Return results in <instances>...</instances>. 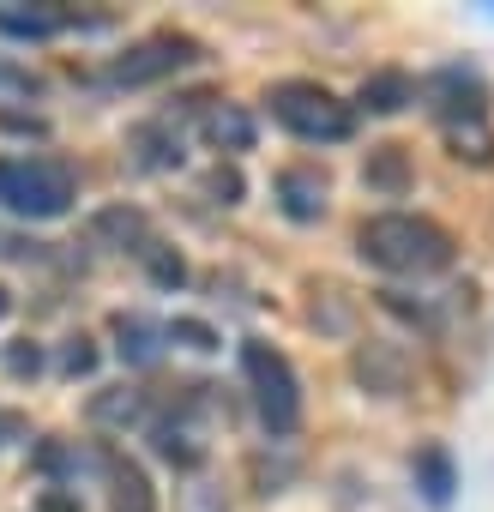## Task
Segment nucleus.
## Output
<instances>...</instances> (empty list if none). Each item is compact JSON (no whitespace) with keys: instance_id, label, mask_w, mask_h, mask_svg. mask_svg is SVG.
<instances>
[{"instance_id":"nucleus-1","label":"nucleus","mask_w":494,"mask_h":512,"mask_svg":"<svg viewBox=\"0 0 494 512\" xmlns=\"http://www.w3.org/2000/svg\"><path fill=\"white\" fill-rule=\"evenodd\" d=\"M356 253L374 266V272H392V278H434L452 266V235L434 223V217H410V211H380L356 229Z\"/></svg>"},{"instance_id":"nucleus-2","label":"nucleus","mask_w":494,"mask_h":512,"mask_svg":"<svg viewBox=\"0 0 494 512\" xmlns=\"http://www.w3.org/2000/svg\"><path fill=\"white\" fill-rule=\"evenodd\" d=\"M0 205L31 223H55L73 211V169L55 157H0Z\"/></svg>"},{"instance_id":"nucleus-3","label":"nucleus","mask_w":494,"mask_h":512,"mask_svg":"<svg viewBox=\"0 0 494 512\" xmlns=\"http://www.w3.org/2000/svg\"><path fill=\"white\" fill-rule=\"evenodd\" d=\"M241 374L254 386V410L266 422L272 440H290L302 428V386H296V368L266 344V338H247L241 344Z\"/></svg>"},{"instance_id":"nucleus-4","label":"nucleus","mask_w":494,"mask_h":512,"mask_svg":"<svg viewBox=\"0 0 494 512\" xmlns=\"http://www.w3.org/2000/svg\"><path fill=\"white\" fill-rule=\"evenodd\" d=\"M266 103H272V121L290 127V133L308 139V145H338V139L356 133L350 103H338V97H332L326 85H314V79H284V85L266 91Z\"/></svg>"},{"instance_id":"nucleus-5","label":"nucleus","mask_w":494,"mask_h":512,"mask_svg":"<svg viewBox=\"0 0 494 512\" xmlns=\"http://www.w3.org/2000/svg\"><path fill=\"white\" fill-rule=\"evenodd\" d=\"M199 61H205V49H199L187 31H157V37L133 43V49L115 61V85H157V79H169V73H181V67H199Z\"/></svg>"},{"instance_id":"nucleus-6","label":"nucleus","mask_w":494,"mask_h":512,"mask_svg":"<svg viewBox=\"0 0 494 512\" xmlns=\"http://www.w3.org/2000/svg\"><path fill=\"white\" fill-rule=\"evenodd\" d=\"M97 470L109 482V506L115 512H157V488H151L139 458H127L121 446H97Z\"/></svg>"},{"instance_id":"nucleus-7","label":"nucleus","mask_w":494,"mask_h":512,"mask_svg":"<svg viewBox=\"0 0 494 512\" xmlns=\"http://www.w3.org/2000/svg\"><path fill=\"white\" fill-rule=\"evenodd\" d=\"M272 193H278V211H284L290 223H320V217H326V199H332V187H326V175H320L314 163L278 169Z\"/></svg>"},{"instance_id":"nucleus-8","label":"nucleus","mask_w":494,"mask_h":512,"mask_svg":"<svg viewBox=\"0 0 494 512\" xmlns=\"http://www.w3.org/2000/svg\"><path fill=\"white\" fill-rule=\"evenodd\" d=\"M422 91L434 97V109L446 115V127H458V121H482V103H488V91H482V79H476L470 67H440V73H434Z\"/></svg>"},{"instance_id":"nucleus-9","label":"nucleus","mask_w":494,"mask_h":512,"mask_svg":"<svg viewBox=\"0 0 494 512\" xmlns=\"http://www.w3.org/2000/svg\"><path fill=\"white\" fill-rule=\"evenodd\" d=\"M356 380H362L368 392H380V398H398V392H410V356H404L398 344L368 338V344L356 350Z\"/></svg>"},{"instance_id":"nucleus-10","label":"nucleus","mask_w":494,"mask_h":512,"mask_svg":"<svg viewBox=\"0 0 494 512\" xmlns=\"http://www.w3.org/2000/svg\"><path fill=\"white\" fill-rule=\"evenodd\" d=\"M410 181H416V169H410V151H404V145H374V151H368V163H362V187H368V193L404 199Z\"/></svg>"},{"instance_id":"nucleus-11","label":"nucleus","mask_w":494,"mask_h":512,"mask_svg":"<svg viewBox=\"0 0 494 512\" xmlns=\"http://www.w3.org/2000/svg\"><path fill=\"white\" fill-rule=\"evenodd\" d=\"M91 241H97V247H127V253H139V247L151 241V217H145L139 205H103V211L91 217Z\"/></svg>"},{"instance_id":"nucleus-12","label":"nucleus","mask_w":494,"mask_h":512,"mask_svg":"<svg viewBox=\"0 0 494 512\" xmlns=\"http://www.w3.org/2000/svg\"><path fill=\"white\" fill-rule=\"evenodd\" d=\"M127 151L139 169H175L181 163V127L175 121H145L127 133Z\"/></svg>"},{"instance_id":"nucleus-13","label":"nucleus","mask_w":494,"mask_h":512,"mask_svg":"<svg viewBox=\"0 0 494 512\" xmlns=\"http://www.w3.org/2000/svg\"><path fill=\"white\" fill-rule=\"evenodd\" d=\"M163 344H169V326H151L145 314H121L115 320V350H121L127 368H151L163 356Z\"/></svg>"},{"instance_id":"nucleus-14","label":"nucleus","mask_w":494,"mask_h":512,"mask_svg":"<svg viewBox=\"0 0 494 512\" xmlns=\"http://www.w3.org/2000/svg\"><path fill=\"white\" fill-rule=\"evenodd\" d=\"M362 109L368 115H398V109H410L416 103V79L410 73H398V67H380V73H368L362 79Z\"/></svg>"},{"instance_id":"nucleus-15","label":"nucleus","mask_w":494,"mask_h":512,"mask_svg":"<svg viewBox=\"0 0 494 512\" xmlns=\"http://www.w3.org/2000/svg\"><path fill=\"white\" fill-rule=\"evenodd\" d=\"M205 139H211L217 151H229V157L254 151V115H247L241 103H211V115H205Z\"/></svg>"},{"instance_id":"nucleus-16","label":"nucleus","mask_w":494,"mask_h":512,"mask_svg":"<svg viewBox=\"0 0 494 512\" xmlns=\"http://www.w3.org/2000/svg\"><path fill=\"white\" fill-rule=\"evenodd\" d=\"M151 434H157V458H169L175 470H199V464H205L199 422H187V416H169V422H157Z\"/></svg>"},{"instance_id":"nucleus-17","label":"nucleus","mask_w":494,"mask_h":512,"mask_svg":"<svg viewBox=\"0 0 494 512\" xmlns=\"http://www.w3.org/2000/svg\"><path fill=\"white\" fill-rule=\"evenodd\" d=\"M416 488H422L434 506H446V500H452L458 470H452V452H446V446H422V452H416Z\"/></svg>"},{"instance_id":"nucleus-18","label":"nucleus","mask_w":494,"mask_h":512,"mask_svg":"<svg viewBox=\"0 0 494 512\" xmlns=\"http://www.w3.org/2000/svg\"><path fill=\"white\" fill-rule=\"evenodd\" d=\"M139 416H145V392H133V386H109V392L91 398V422L97 428H133Z\"/></svg>"},{"instance_id":"nucleus-19","label":"nucleus","mask_w":494,"mask_h":512,"mask_svg":"<svg viewBox=\"0 0 494 512\" xmlns=\"http://www.w3.org/2000/svg\"><path fill=\"white\" fill-rule=\"evenodd\" d=\"M139 266L151 272V284H157V290H181V284H187V260H181L169 241H157V235L139 247Z\"/></svg>"},{"instance_id":"nucleus-20","label":"nucleus","mask_w":494,"mask_h":512,"mask_svg":"<svg viewBox=\"0 0 494 512\" xmlns=\"http://www.w3.org/2000/svg\"><path fill=\"white\" fill-rule=\"evenodd\" d=\"M446 145H452L458 163H494V133H488L482 121H458V127H446Z\"/></svg>"},{"instance_id":"nucleus-21","label":"nucleus","mask_w":494,"mask_h":512,"mask_svg":"<svg viewBox=\"0 0 494 512\" xmlns=\"http://www.w3.org/2000/svg\"><path fill=\"white\" fill-rule=\"evenodd\" d=\"M350 320H356V308L344 302L338 284H326V290L314 296V326H320V332H350Z\"/></svg>"},{"instance_id":"nucleus-22","label":"nucleus","mask_w":494,"mask_h":512,"mask_svg":"<svg viewBox=\"0 0 494 512\" xmlns=\"http://www.w3.org/2000/svg\"><path fill=\"white\" fill-rule=\"evenodd\" d=\"M67 19L61 13H13V7H0V31H13V37H55Z\"/></svg>"},{"instance_id":"nucleus-23","label":"nucleus","mask_w":494,"mask_h":512,"mask_svg":"<svg viewBox=\"0 0 494 512\" xmlns=\"http://www.w3.org/2000/svg\"><path fill=\"white\" fill-rule=\"evenodd\" d=\"M169 344H181V350H199V356H211L223 338L205 326V320H169Z\"/></svg>"},{"instance_id":"nucleus-24","label":"nucleus","mask_w":494,"mask_h":512,"mask_svg":"<svg viewBox=\"0 0 494 512\" xmlns=\"http://www.w3.org/2000/svg\"><path fill=\"white\" fill-rule=\"evenodd\" d=\"M205 193H211L217 205H241V175L217 163V169H211V181H205Z\"/></svg>"},{"instance_id":"nucleus-25","label":"nucleus","mask_w":494,"mask_h":512,"mask_svg":"<svg viewBox=\"0 0 494 512\" xmlns=\"http://www.w3.org/2000/svg\"><path fill=\"white\" fill-rule=\"evenodd\" d=\"M7 368H13V374H19V380H25V374H37V368H43V350H37V344H31V338H19V344H13V350H7Z\"/></svg>"},{"instance_id":"nucleus-26","label":"nucleus","mask_w":494,"mask_h":512,"mask_svg":"<svg viewBox=\"0 0 494 512\" xmlns=\"http://www.w3.org/2000/svg\"><path fill=\"white\" fill-rule=\"evenodd\" d=\"M61 368H67V374H91V368H97V350H91V338H73V344L61 350Z\"/></svg>"},{"instance_id":"nucleus-27","label":"nucleus","mask_w":494,"mask_h":512,"mask_svg":"<svg viewBox=\"0 0 494 512\" xmlns=\"http://www.w3.org/2000/svg\"><path fill=\"white\" fill-rule=\"evenodd\" d=\"M37 512H85V506H79V494H73V488H61V482H49V488L37 494Z\"/></svg>"},{"instance_id":"nucleus-28","label":"nucleus","mask_w":494,"mask_h":512,"mask_svg":"<svg viewBox=\"0 0 494 512\" xmlns=\"http://www.w3.org/2000/svg\"><path fill=\"white\" fill-rule=\"evenodd\" d=\"M19 440H31V422H25L19 410H0V452L19 446Z\"/></svg>"},{"instance_id":"nucleus-29","label":"nucleus","mask_w":494,"mask_h":512,"mask_svg":"<svg viewBox=\"0 0 494 512\" xmlns=\"http://www.w3.org/2000/svg\"><path fill=\"white\" fill-rule=\"evenodd\" d=\"M7 314H13V290H7V284H0V320H7Z\"/></svg>"}]
</instances>
